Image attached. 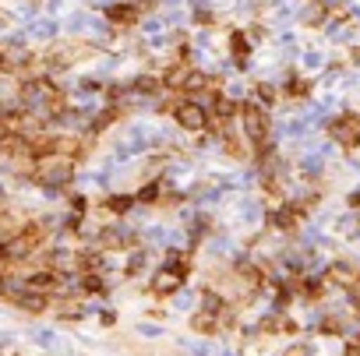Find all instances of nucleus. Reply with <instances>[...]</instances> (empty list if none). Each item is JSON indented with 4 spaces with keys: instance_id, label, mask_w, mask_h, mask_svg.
<instances>
[{
    "instance_id": "4468645a",
    "label": "nucleus",
    "mask_w": 360,
    "mask_h": 356,
    "mask_svg": "<svg viewBox=\"0 0 360 356\" xmlns=\"http://www.w3.org/2000/svg\"><path fill=\"white\" fill-rule=\"evenodd\" d=\"M283 88H286V95H307L311 92V81H304L300 74H290Z\"/></svg>"
},
{
    "instance_id": "dca6fc26",
    "label": "nucleus",
    "mask_w": 360,
    "mask_h": 356,
    "mask_svg": "<svg viewBox=\"0 0 360 356\" xmlns=\"http://www.w3.org/2000/svg\"><path fill=\"white\" fill-rule=\"evenodd\" d=\"M184 349H188V356H212L209 342H184Z\"/></svg>"
},
{
    "instance_id": "39448f33",
    "label": "nucleus",
    "mask_w": 360,
    "mask_h": 356,
    "mask_svg": "<svg viewBox=\"0 0 360 356\" xmlns=\"http://www.w3.org/2000/svg\"><path fill=\"white\" fill-rule=\"evenodd\" d=\"M103 15H106V25L113 29V25H120V29H127V25H134V22H141V8L138 4H106L103 8Z\"/></svg>"
},
{
    "instance_id": "1a4fd4ad",
    "label": "nucleus",
    "mask_w": 360,
    "mask_h": 356,
    "mask_svg": "<svg viewBox=\"0 0 360 356\" xmlns=\"http://www.w3.org/2000/svg\"><path fill=\"white\" fill-rule=\"evenodd\" d=\"M15 307H18V310H25V314H43V310H50V296L25 289V293L15 300Z\"/></svg>"
},
{
    "instance_id": "412c9836",
    "label": "nucleus",
    "mask_w": 360,
    "mask_h": 356,
    "mask_svg": "<svg viewBox=\"0 0 360 356\" xmlns=\"http://www.w3.org/2000/svg\"><path fill=\"white\" fill-rule=\"evenodd\" d=\"M349 202H353V209H360V191H356V195H353Z\"/></svg>"
},
{
    "instance_id": "f3484780",
    "label": "nucleus",
    "mask_w": 360,
    "mask_h": 356,
    "mask_svg": "<svg viewBox=\"0 0 360 356\" xmlns=\"http://www.w3.org/2000/svg\"><path fill=\"white\" fill-rule=\"evenodd\" d=\"M99 324H103V328H113V324H117V310H113V307H103V310H99Z\"/></svg>"
},
{
    "instance_id": "a211bd4d",
    "label": "nucleus",
    "mask_w": 360,
    "mask_h": 356,
    "mask_svg": "<svg viewBox=\"0 0 360 356\" xmlns=\"http://www.w3.org/2000/svg\"><path fill=\"white\" fill-rule=\"evenodd\" d=\"M286 356H314V345H293V349H286Z\"/></svg>"
},
{
    "instance_id": "423d86ee",
    "label": "nucleus",
    "mask_w": 360,
    "mask_h": 356,
    "mask_svg": "<svg viewBox=\"0 0 360 356\" xmlns=\"http://www.w3.org/2000/svg\"><path fill=\"white\" fill-rule=\"evenodd\" d=\"M134 209H138L134 195H117V191H110V195L103 198V212H106L110 219H124V216H131Z\"/></svg>"
},
{
    "instance_id": "2eb2a0df",
    "label": "nucleus",
    "mask_w": 360,
    "mask_h": 356,
    "mask_svg": "<svg viewBox=\"0 0 360 356\" xmlns=\"http://www.w3.org/2000/svg\"><path fill=\"white\" fill-rule=\"evenodd\" d=\"M141 338H162L166 335V328L162 324H148V321H138V328H134Z\"/></svg>"
},
{
    "instance_id": "6ab92c4d",
    "label": "nucleus",
    "mask_w": 360,
    "mask_h": 356,
    "mask_svg": "<svg viewBox=\"0 0 360 356\" xmlns=\"http://www.w3.org/2000/svg\"><path fill=\"white\" fill-rule=\"evenodd\" d=\"M314 4H318L321 11H335V8H342V0H314Z\"/></svg>"
},
{
    "instance_id": "20e7f679",
    "label": "nucleus",
    "mask_w": 360,
    "mask_h": 356,
    "mask_svg": "<svg viewBox=\"0 0 360 356\" xmlns=\"http://www.w3.org/2000/svg\"><path fill=\"white\" fill-rule=\"evenodd\" d=\"M328 134L342 145V148H349V145H356V138H360V117H339V120H328Z\"/></svg>"
},
{
    "instance_id": "f8f14e48",
    "label": "nucleus",
    "mask_w": 360,
    "mask_h": 356,
    "mask_svg": "<svg viewBox=\"0 0 360 356\" xmlns=\"http://www.w3.org/2000/svg\"><path fill=\"white\" fill-rule=\"evenodd\" d=\"M29 32L50 43V39H57V36H60V25H57V22H46V18H39V22H32V25H29Z\"/></svg>"
},
{
    "instance_id": "f257e3e1",
    "label": "nucleus",
    "mask_w": 360,
    "mask_h": 356,
    "mask_svg": "<svg viewBox=\"0 0 360 356\" xmlns=\"http://www.w3.org/2000/svg\"><path fill=\"white\" fill-rule=\"evenodd\" d=\"M169 120L184 131V134H205L209 131V113L198 106V103H191V99H180V103H173V110H169Z\"/></svg>"
},
{
    "instance_id": "aec40b11",
    "label": "nucleus",
    "mask_w": 360,
    "mask_h": 356,
    "mask_svg": "<svg viewBox=\"0 0 360 356\" xmlns=\"http://www.w3.org/2000/svg\"><path fill=\"white\" fill-rule=\"evenodd\" d=\"M11 342H18V335H15V331H0V349H8Z\"/></svg>"
},
{
    "instance_id": "ddd939ff",
    "label": "nucleus",
    "mask_w": 360,
    "mask_h": 356,
    "mask_svg": "<svg viewBox=\"0 0 360 356\" xmlns=\"http://www.w3.org/2000/svg\"><path fill=\"white\" fill-rule=\"evenodd\" d=\"M195 303H198V293H195V289H180V293L173 296V307H176V310H191V314H195Z\"/></svg>"
},
{
    "instance_id": "6e6552de",
    "label": "nucleus",
    "mask_w": 360,
    "mask_h": 356,
    "mask_svg": "<svg viewBox=\"0 0 360 356\" xmlns=\"http://www.w3.org/2000/svg\"><path fill=\"white\" fill-rule=\"evenodd\" d=\"M148 258H152L148 247H141V244L131 247V251H127V261H124V275H127V279H138V275L148 268Z\"/></svg>"
},
{
    "instance_id": "9d476101",
    "label": "nucleus",
    "mask_w": 360,
    "mask_h": 356,
    "mask_svg": "<svg viewBox=\"0 0 360 356\" xmlns=\"http://www.w3.org/2000/svg\"><path fill=\"white\" fill-rule=\"evenodd\" d=\"M29 335H32V342H36L39 349H46V352H57L60 345H68V342L60 338V331H53V328H32Z\"/></svg>"
},
{
    "instance_id": "0eeeda50",
    "label": "nucleus",
    "mask_w": 360,
    "mask_h": 356,
    "mask_svg": "<svg viewBox=\"0 0 360 356\" xmlns=\"http://www.w3.org/2000/svg\"><path fill=\"white\" fill-rule=\"evenodd\" d=\"M230 57H233V64L240 71H248V64H251V39H248V32H230Z\"/></svg>"
},
{
    "instance_id": "7ed1b4c3",
    "label": "nucleus",
    "mask_w": 360,
    "mask_h": 356,
    "mask_svg": "<svg viewBox=\"0 0 360 356\" xmlns=\"http://www.w3.org/2000/svg\"><path fill=\"white\" fill-rule=\"evenodd\" d=\"M265 223H269L272 233H293L297 223H300V205L286 202V205H279V209H269V212H265Z\"/></svg>"
},
{
    "instance_id": "f03ea898",
    "label": "nucleus",
    "mask_w": 360,
    "mask_h": 356,
    "mask_svg": "<svg viewBox=\"0 0 360 356\" xmlns=\"http://www.w3.org/2000/svg\"><path fill=\"white\" fill-rule=\"evenodd\" d=\"M184 282H188L184 272H176V268H155L148 289H152V296H176L180 289H184Z\"/></svg>"
},
{
    "instance_id": "4be33fe9",
    "label": "nucleus",
    "mask_w": 360,
    "mask_h": 356,
    "mask_svg": "<svg viewBox=\"0 0 360 356\" xmlns=\"http://www.w3.org/2000/svg\"><path fill=\"white\" fill-rule=\"evenodd\" d=\"M356 145H360V138H356Z\"/></svg>"
},
{
    "instance_id": "9b49d317",
    "label": "nucleus",
    "mask_w": 360,
    "mask_h": 356,
    "mask_svg": "<svg viewBox=\"0 0 360 356\" xmlns=\"http://www.w3.org/2000/svg\"><path fill=\"white\" fill-rule=\"evenodd\" d=\"M191 18H195V25L209 29V25L216 22V11H212L209 0H191Z\"/></svg>"
}]
</instances>
